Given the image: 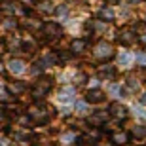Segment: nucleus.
<instances>
[{
  "label": "nucleus",
  "instance_id": "f257e3e1",
  "mask_svg": "<svg viewBox=\"0 0 146 146\" xmlns=\"http://www.w3.org/2000/svg\"><path fill=\"white\" fill-rule=\"evenodd\" d=\"M49 89H51V80H49V78H42V80L36 82V86L33 87L31 95H33L34 101H42V99L48 95Z\"/></svg>",
  "mask_w": 146,
  "mask_h": 146
},
{
  "label": "nucleus",
  "instance_id": "423d86ee",
  "mask_svg": "<svg viewBox=\"0 0 146 146\" xmlns=\"http://www.w3.org/2000/svg\"><path fill=\"white\" fill-rule=\"evenodd\" d=\"M86 101L87 103H93V104H99V103L104 101V93L99 91V89H89L87 95H86Z\"/></svg>",
  "mask_w": 146,
  "mask_h": 146
},
{
  "label": "nucleus",
  "instance_id": "39448f33",
  "mask_svg": "<svg viewBox=\"0 0 146 146\" xmlns=\"http://www.w3.org/2000/svg\"><path fill=\"white\" fill-rule=\"evenodd\" d=\"M110 114H112L114 118H118V119H125L127 116H129L127 108H125L123 104H119V103H114V104H110Z\"/></svg>",
  "mask_w": 146,
  "mask_h": 146
},
{
  "label": "nucleus",
  "instance_id": "4468645a",
  "mask_svg": "<svg viewBox=\"0 0 146 146\" xmlns=\"http://www.w3.org/2000/svg\"><path fill=\"white\" fill-rule=\"evenodd\" d=\"M86 49V40H74L72 42V53H82Z\"/></svg>",
  "mask_w": 146,
  "mask_h": 146
},
{
  "label": "nucleus",
  "instance_id": "20e7f679",
  "mask_svg": "<svg viewBox=\"0 0 146 146\" xmlns=\"http://www.w3.org/2000/svg\"><path fill=\"white\" fill-rule=\"evenodd\" d=\"M95 55H97L99 59H110V57L114 55V49H112V46H110V44L99 42L97 48H95Z\"/></svg>",
  "mask_w": 146,
  "mask_h": 146
},
{
  "label": "nucleus",
  "instance_id": "7c9ffc66",
  "mask_svg": "<svg viewBox=\"0 0 146 146\" xmlns=\"http://www.w3.org/2000/svg\"><path fill=\"white\" fill-rule=\"evenodd\" d=\"M127 4H137V2H141V0H125Z\"/></svg>",
  "mask_w": 146,
  "mask_h": 146
},
{
  "label": "nucleus",
  "instance_id": "9d476101",
  "mask_svg": "<svg viewBox=\"0 0 146 146\" xmlns=\"http://www.w3.org/2000/svg\"><path fill=\"white\" fill-rule=\"evenodd\" d=\"M119 42L121 44H133L135 42V34L131 29H123L121 33H119Z\"/></svg>",
  "mask_w": 146,
  "mask_h": 146
},
{
  "label": "nucleus",
  "instance_id": "f03ea898",
  "mask_svg": "<svg viewBox=\"0 0 146 146\" xmlns=\"http://www.w3.org/2000/svg\"><path fill=\"white\" fill-rule=\"evenodd\" d=\"M49 108L46 106V104H42V103H38V104H34L33 108L29 110V118H33V119H36L38 123H42V121H46V119L49 118Z\"/></svg>",
  "mask_w": 146,
  "mask_h": 146
},
{
  "label": "nucleus",
  "instance_id": "72a5a7b5",
  "mask_svg": "<svg viewBox=\"0 0 146 146\" xmlns=\"http://www.w3.org/2000/svg\"><path fill=\"white\" fill-rule=\"evenodd\" d=\"M0 70H2V63H0Z\"/></svg>",
  "mask_w": 146,
  "mask_h": 146
},
{
  "label": "nucleus",
  "instance_id": "ddd939ff",
  "mask_svg": "<svg viewBox=\"0 0 146 146\" xmlns=\"http://www.w3.org/2000/svg\"><path fill=\"white\" fill-rule=\"evenodd\" d=\"M133 59H135V57H133L131 53H127V51L119 53V57H118V61H119V65H121V66H129L131 63H133Z\"/></svg>",
  "mask_w": 146,
  "mask_h": 146
},
{
  "label": "nucleus",
  "instance_id": "aec40b11",
  "mask_svg": "<svg viewBox=\"0 0 146 146\" xmlns=\"http://www.w3.org/2000/svg\"><path fill=\"white\" fill-rule=\"evenodd\" d=\"M4 27L6 29H13V27H17V21H15V19H11V17H8V19L4 21Z\"/></svg>",
  "mask_w": 146,
  "mask_h": 146
},
{
  "label": "nucleus",
  "instance_id": "1a4fd4ad",
  "mask_svg": "<svg viewBox=\"0 0 146 146\" xmlns=\"http://www.w3.org/2000/svg\"><path fill=\"white\" fill-rule=\"evenodd\" d=\"M74 99V87H63L59 91V101H63V103H68V101H72Z\"/></svg>",
  "mask_w": 146,
  "mask_h": 146
},
{
  "label": "nucleus",
  "instance_id": "c756f323",
  "mask_svg": "<svg viewBox=\"0 0 146 146\" xmlns=\"http://www.w3.org/2000/svg\"><path fill=\"white\" fill-rule=\"evenodd\" d=\"M8 144V142H6V139H2V137H0V146H6Z\"/></svg>",
  "mask_w": 146,
  "mask_h": 146
},
{
  "label": "nucleus",
  "instance_id": "2f4dec72",
  "mask_svg": "<svg viewBox=\"0 0 146 146\" xmlns=\"http://www.w3.org/2000/svg\"><path fill=\"white\" fill-rule=\"evenodd\" d=\"M116 2H118V0H108V4H116Z\"/></svg>",
  "mask_w": 146,
  "mask_h": 146
},
{
  "label": "nucleus",
  "instance_id": "dca6fc26",
  "mask_svg": "<svg viewBox=\"0 0 146 146\" xmlns=\"http://www.w3.org/2000/svg\"><path fill=\"white\" fill-rule=\"evenodd\" d=\"M61 141H63V144H70L72 141H76V135L74 133H65V135H61Z\"/></svg>",
  "mask_w": 146,
  "mask_h": 146
},
{
  "label": "nucleus",
  "instance_id": "a878e982",
  "mask_svg": "<svg viewBox=\"0 0 146 146\" xmlns=\"http://www.w3.org/2000/svg\"><path fill=\"white\" fill-rule=\"evenodd\" d=\"M137 114H139V116H141L142 119H146V112H144L142 108H137Z\"/></svg>",
  "mask_w": 146,
  "mask_h": 146
},
{
  "label": "nucleus",
  "instance_id": "6e6552de",
  "mask_svg": "<svg viewBox=\"0 0 146 146\" xmlns=\"http://www.w3.org/2000/svg\"><path fill=\"white\" fill-rule=\"evenodd\" d=\"M25 89H27V86H25L23 82H11V84H8V91H10V95H21Z\"/></svg>",
  "mask_w": 146,
  "mask_h": 146
},
{
  "label": "nucleus",
  "instance_id": "b1692460",
  "mask_svg": "<svg viewBox=\"0 0 146 146\" xmlns=\"http://www.w3.org/2000/svg\"><path fill=\"white\" fill-rule=\"evenodd\" d=\"M57 13H59V17H66V13H68V11H66V8H59V10H57Z\"/></svg>",
  "mask_w": 146,
  "mask_h": 146
},
{
  "label": "nucleus",
  "instance_id": "c85d7f7f",
  "mask_svg": "<svg viewBox=\"0 0 146 146\" xmlns=\"http://www.w3.org/2000/svg\"><path fill=\"white\" fill-rule=\"evenodd\" d=\"M141 42L146 46V33H142V34H141Z\"/></svg>",
  "mask_w": 146,
  "mask_h": 146
},
{
  "label": "nucleus",
  "instance_id": "9b49d317",
  "mask_svg": "<svg viewBox=\"0 0 146 146\" xmlns=\"http://www.w3.org/2000/svg\"><path fill=\"white\" fill-rule=\"evenodd\" d=\"M127 141H129V137H127V133H123V131H118V133H114V135H112V144L114 146L125 144Z\"/></svg>",
  "mask_w": 146,
  "mask_h": 146
},
{
  "label": "nucleus",
  "instance_id": "473e14b6",
  "mask_svg": "<svg viewBox=\"0 0 146 146\" xmlns=\"http://www.w3.org/2000/svg\"><path fill=\"white\" fill-rule=\"evenodd\" d=\"M21 2H23V4H29V2H31V0H21Z\"/></svg>",
  "mask_w": 146,
  "mask_h": 146
},
{
  "label": "nucleus",
  "instance_id": "f8f14e48",
  "mask_svg": "<svg viewBox=\"0 0 146 146\" xmlns=\"http://www.w3.org/2000/svg\"><path fill=\"white\" fill-rule=\"evenodd\" d=\"M108 114L110 112H95L91 118H89V121H91L93 125H101L103 121H106V119H108Z\"/></svg>",
  "mask_w": 146,
  "mask_h": 146
},
{
  "label": "nucleus",
  "instance_id": "f3484780",
  "mask_svg": "<svg viewBox=\"0 0 146 146\" xmlns=\"http://www.w3.org/2000/svg\"><path fill=\"white\" fill-rule=\"evenodd\" d=\"M144 135H146V127H142V125H137L135 129H133V137H137V139H141Z\"/></svg>",
  "mask_w": 146,
  "mask_h": 146
},
{
  "label": "nucleus",
  "instance_id": "6ab92c4d",
  "mask_svg": "<svg viewBox=\"0 0 146 146\" xmlns=\"http://www.w3.org/2000/svg\"><path fill=\"white\" fill-rule=\"evenodd\" d=\"M101 74L106 76V78H112L114 76V68L112 66H101Z\"/></svg>",
  "mask_w": 146,
  "mask_h": 146
},
{
  "label": "nucleus",
  "instance_id": "393cba45",
  "mask_svg": "<svg viewBox=\"0 0 146 146\" xmlns=\"http://www.w3.org/2000/svg\"><path fill=\"white\" fill-rule=\"evenodd\" d=\"M84 82H86V76H84V74L76 76V84H84Z\"/></svg>",
  "mask_w": 146,
  "mask_h": 146
},
{
  "label": "nucleus",
  "instance_id": "7ed1b4c3",
  "mask_svg": "<svg viewBox=\"0 0 146 146\" xmlns=\"http://www.w3.org/2000/svg\"><path fill=\"white\" fill-rule=\"evenodd\" d=\"M42 33L44 36L48 38V40H55V38H59L61 34H63V31H61V25L55 21H48L42 25Z\"/></svg>",
  "mask_w": 146,
  "mask_h": 146
},
{
  "label": "nucleus",
  "instance_id": "a211bd4d",
  "mask_svg": "<svg viewBox=\"0 0 146 146\" xmlns=\"http://www.w3.org/2000/svg\"><path fill=\"white\" fill-rule=\"evenodd\" d=\"M76 114H78V116L87 114V104L86 103H76Z\"/></svg>",
  "mask_w": 146,
  "mask_h": 146
},
{
  "label": "nucleus",
  "instance_id": "0eeeda50",
  "mask_svg": "<svg viewBox=\"0 0 146 146\" xmlns=\"http://www.w3.org/2000/svg\"><path fill=\"white\" fill-rule=\"evenodd\" d=\"M8 70L11 74H21V72H25V63L21 59H11L10 65H8Z\"/></svg>",
  "mask_w": 146,
  "mask_h": 146
},
{
  "label": "nucleus",
  "instance_id": "bb28decb",
  "mask_svg": "<svg viewBox=\"0 0 146 146\" xmlns=\"http://www.w3.org/2000/svg\"><path fill=\"white\" fill-rule=\"evenodd\" d=\"M141 104H146V91L141 95Z\"/></svg>",
  "mask_w": 146,
  "mask_h": 146
},
{
  "label": "nucleus",
  "instance_id": "4be33fe9",
  "mask_svg": "<svg viewBox=\"0 0 146 146\" xmlns=\"http://www.w3.org/2000/svg\"><path fill=\"white\" fill-rule=\"evenodd\" d=\"M70 51H63V53H59V55H57V59H61V61H68V59H70Z\"/></svg>",
  "mask_w": 146,
  "mask_h": 146
},
{
  "label": "nucleus",
  "instance_id": "5701e85b",
  "mask_svg": "<svg viewBox=\"0 0 146 146\" xmlns=\"http://www.w3.org/2000/svg\"><path fill=\"white\" fill-rule=\"evenodd\" d=\"M4 121H8V112L6 108H0V123H4Z\"/></svg>",
  "mask_w": 146,
  "mask_h": 146
},
{
  "label": "nucleus",
  "instance_id": "2eb2a0df",
  "mask_svg": "<svg viewBox=\"0 0 146 146\" xmlns=\"http://www.w3.org/2000/svg\"><path fill=\"white\" fill-rule=\"evenodd\" d=\"M99 15H101V19H104V21H112L114 19V10L112 8H103Z\"/></svg>",
  "mask_w": 146,
  "mask_h": 146
},
{
  "label": "nucleus",
  "instance_id": "cd10ccee",
  "mask_svg": "<svg viewBox=\"0 0 146 146\" xmlns=\"http://www.w3.org/2000/svg\"><path fill=\"white\" fill-rule=\"evenodd\" d=\"M97 146H114L112 142H97Z\"/></svg>",
  "mask_w": 146,
  "mask_h": 146
},
{
  "label": "nucleus",
  "instance_id": "412c9836",
  "mask_svg": "<svg viewBox=\"0 0 146 146\" xmlns=\"http://www.w3.org/2000/svg\"><path fill=\"white\" fill-rule=\"evenodd\" d=\"M137 63L139 65H142V66H146V53H137Z\"/></svg>",
  "mask_w": 146,
  "mask_h": 146
}]
</instances>
